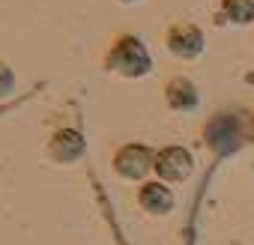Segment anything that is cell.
I'll use <instances>...</instances> for the list:
<instances>
[{
    "label": "cell",
    "mask_w": 254,
    "mask_h": 245,
    "mask_svg": "<svg viewBox=\"0 0 254 245\" xmlns=\"http://www.w3.org/2000/svg\"><path fill=\"white\" fill-rule=\"evenodd\" d=\"M150 66H153L150 51L138 36H120L111 45V51L105 54V69L123 78H141L150 72Z\"/></svg>",
    "instance_id": "6da1fadb"
},
{
    "label": "cell",
    "mask_w": 254,
    "mask_h": 245,
    "mask_svg": "<svg viewBox=\"0 0 254 245\" xmlns=\"http://www.w3.org/2000/svg\"><path fill=\"white\" fill-rule=\"evenodd\" d=\"M153 168H156V156L144 144H126L114 156V171L123 180H144Z\"/></svg>",
    "instance_id": "7a4b0ae2"
},
{
    "label": "cell",
    "mask_w": 254,
    "mask_h": 245,
    "mask_svg": "<svg viewBox=\"0 0 254 245\" xmlns=\"http://www.w3.org/2000/svg\"><path fill=\"white\" fill-rule=\"evenodd\" d=\"M165 45H168V51H171L174 57L197 60V57L203 54L206 39H203V30H200L197 24H191V21H177V24H171L168 36H165Z\"/></svg>",
    "instance_id": "3957f363"
},
{
    "label": "cell",
    "mask_w": 254,
    "mask_h": 245,
    "mask_svg": "<svg viewBox=\"0 0 254 245\" xmlns=\"http://www.w3.org/2000/svg\"><path fill=\"white\" fill-rule=\"evenodd\" d=\"M153 171H156L159 180H165V183H183V180L191 177L194 159H191V153H189L186 147H165V150L156 156V168H153Z\"/></svg>",
    "instance_id": "277c9868"
},
{
    "label": "cell",
    "mask_w": 254,
    "mask_h": 245,
    "mask_svg": "<svg viewBox=\"0 0 254 245\" xmlns=\"http://www.w3.org/2000/svg\"><path fill=\"white\" fill-rule=\"evenodd\" d=\"M48 153H51L54 162H63V165L75 162V159L84 153V138H81V132H75V129H60V132L51 138Z\"/></svg>",
    "instance_id": "5b68a950"
},
{
    "label": "cell",
    "mask_w": 254,
    "mask_h": 245,
    "mask_svg": "<svg viewBox=\"0 0 254 245\" xmlns=\"http://www.w3.org/2000/svg\"><path fill=\"white\" fill-rule=\"evenodd\" d=\"M165 102L174 111H194L197 108V90L189 78H171L165 87Z\"/></svg>",
    "instance_id": "8992f818"
},
{
    "label": "cell",
    "mask_w": 254,
    "mask_h": 245,
    "mask_svg": "<svg viewBox=\"0 0 254 245\" xmlns=\"http://www.w3.org/2000/svg\"><path fill=\"white\" fill-rule=\"evenodd\" d=\"M138 200H141V206H144L147 212H153V215H165V212L174 209V194H171V188L162 185V183H147V185L141 188Z\"/></svg>",
    "instance_id": "52a82bcc"
},
{
    "label": "cell",
    "mask_w": 254,
    "mask_h": 245,
    "mask_svg": "<svg viewBox=\"0 0 254 245\" xmlns=\"http://www.w3.org/2000/svg\"><path fill=\"white\" fill-rule=\"evenodd\" d=\"M221 18L230 24L254 21V0H221Z\"/></svg>",
    "instance_id": "ba28073f"
},
{
    "label": "cell",
    "mask_w": 254,
    "mask_h": 245,
    "mask_svg": "<svg viewBox=\"0 0 254 245\" xmlns=\"http://www.w3.org/2000/svg\"><path fill=\"white\" fill-rule=\"evenodd\" d=\"M12 84H15V78H12V72L0 63V96H6L9 90H12Z\"/></svg>",
    "instance_id": "9c48e42d"
},
{
    "label": "cell",
    "mask_w": 254,
    "mask_h": 245,
    "mask_svg": "<svg viewBox=\"0 0 254 245\" xmlns=\"http://www.w3.org/2000/svg\"><path fill=\"white\" fill-rule=\"evenodd\" d=\"M120 3H138V0H120Z\"/></svg>",
    "instance_id": "30bf717a"
},
{
    "label": "cell",
    "mask_w": 254,
    "mask_h": 245,
    "mask_svg": "<svg viewBox=\"0 0 254 245\" xmlns=\"http://www.w3.org/2000/svg\"><path fill=\"white\" fill-rule=\"evenodd\" d=\"M251 138H254V117H251Z\"/></svg>",
    "instance_id": "8fae6325"
}]
</instances>
